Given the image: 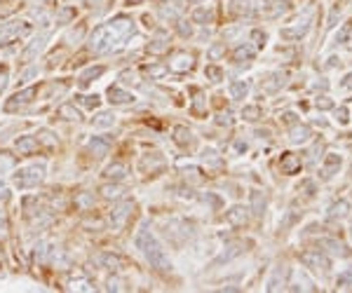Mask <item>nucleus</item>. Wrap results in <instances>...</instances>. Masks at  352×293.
Returning a JSON list of instances; mask_svg holds the SVG:
<instances>
[{"label":"nucleus","mask_w":352,"mask_h":293,"mask_svg":"<svg viewBox=\"0 0 352 293\" xmlns=\"http://www.w3.org/2000/svg\"><path fill=\"white\" fill-rule=\"evenodd\" d=\"M134 244H136V249L146 256V260L150 263V267H155L158 272H169L171 270V260L167 258L162 244H160L158 237L148 230V225L139 227L136 237H134Z\"/></svg>","instance_id":"obj_1"},{"label":"nucleus","mask_w":352,"mask_h":293,"mask_svg":"<svg viewBox=\"0 0 352 293\" xmlns=\"http://www.w3.org/2000/svg\"><path fill=\"white\" fill-rule=\"evenodd\" d=\"M45 178V164H31L26 169L14 174V183H17L19 190H31L35 185H40Z\"/></svg>","instance_id":"obj_2"},{"label":"nucleus","mask_w":352,"mask_h":293,"mask_svg":"<svg viewBox=\"0 0 352 293\" xmlns=\"http://www.w3.org/2000/svg\"><path fill=\"white\" fill-rule=\"evenodd\" d=\"M28 33V24L26 22H10L0 26V45L3 43H12V40L22 38Z\"/></svg>","instance_id":"obj_3"},{"label":"nucleus","mask_w":352,"mask_h":293,"mask_svg":"<svg viewBox=\"0 0 352 293\" xmlns=\"http://www.w3.org/2000/svg\"><path fill=\"white\" fill-rule=\"evenodd\" d=\"M301 263L305 267H312V270H322V272H329L331 267V260L326 258V256H322L319 251H303L301 254Z\"/></svg>","instance_id":"obj_4"},{"label":"nucleus","mask_w":352,"mask_h":293,"mask_svg":"<svg viewBox=\"0 0 352 293\" xmlns=\"http://www.w3.org/2000/svg\"><path fill=\"white\" fill-rule=\"evenodd\" d=\"M129 211H132V202H127V199L113 206V211H110V225H113V230H120L125 225V221L129 218Z\"/></svg>","instance_id":"obj_5"},{"label":"nucleus","mask_w":352,"mask_h":293,"mask_svg":"<svg viewBox=\"0 0 352 293\" xmlns=\"http://www.w3.org/2000/svg\"><path fill=\"white\" fill-rule=\"evenodd\" d=\"M35 96V89L33 87H28V89H22V92H17V94L12 96V101H7L5 103V111L12 113V111H17V108H24L26 103H31Z\"/></svg>","instance_id":"obj_6"},{"label":"nucleus","mask_w":352,"mask_h":293,"mask_svg":"<svg viewBox=\"0 0 352 293\" xmlns=\"http://www.w3.org/2000/svg\"><path fill=\"white\" fill-rule=\"evenodd\" d=\"M341 164H343V157L338 155V153H329V155L324 157V162H322V178L329 181L334 174H338Z\"/></svg>","instance_id":"obj_7"},{"label":"nucleus","mask_w":352,"mask_h":293,"mask_svg":"<svg viewBox=\"0 0 352 293\" xmlns=\"http://www.w3.org/2000/svg\"><path fill=\"white\" fill-rule=\"evenodd\" d=\"M45 45H47V33H40L38 38H35L33 43H31L26 50L22 52V64H28L31 59H35V56H38L40 52L45 50Z\"/></svg>","instance_id":"obj_8"},{"label":"nucleus","mask_w":352,"mask_h":293,"mask_svg":"<svg viewBox=\"0 0 352 293\" xmlns=\"http://www.w3.org/2000/svg\"><path fill=\"white\" fill-rule=\"evenodd\" d=\"M171 71L176 73H186L193 68V54H188V52H174L171 54V64H169Z\"/></svg>","instance_id":"obj_9"},{"label":"nucleus","mask_w":352,"mask_h":293,"mask_svg":"<svg viewBox=\"0 0 352 293\" xmlns=\"http://www.w3.org/2000/svg\"><path fill=\"white\" fill-rule=\"evenodd\" d=\"M301 166H303V162H301V157H298V155H294V153H284V155H282V160H280L282 174L291 176V174L301 172Z\"/></svg>","instance_id":"obj_10"},{"label":"nucleus","mask_w":352,"mask_h":293,"mask_svg":"<svg viewBox=\"0 0 352 293\" xmlns=\"http://www.w3.org/2000/svg\"><path fill=\"white\" fill-rule=\"evenodd\" d=\"M310 31V22H298L296 26H286L282 28V38L284 40H301L305 38Z\"/></svg>","instance_id":"obj_11"},{"label":"nucleus","mask_w":352,"mask_h":293,"mask_svg":"<svg viewBox=\"0 0 352 293\" xmlns=\"http://www.w3.org/2000/svg\"><path fill=\"white\" fill-rule=\"evenodd\" d=\"M108 101L110 103H115V106H127V103H134V94H129L127 89L113 85V87L108 89Z\"/></svg>","instance_id":"obj_12"},{"label":"nucleus","mask_w":352,"mask_h":293,"mask_svg":"<svg viewBox=\"0 0 352 293\" xmlns=\"http://www.w3.org/2000/svg\"><path fill=\"white\" fill-rule=\"evenodd\" d=\"M347 214H350V202H347V199H338V202H334V204L329 206L326 218H329V221H341Z\"/></svg>","instance_id":"obj_13"},{"label":"nucleus","mask_w":352,"mask_h":293,"mask_svg":"<svg viewBox=\"0 0 352 293\" xmlns=\"http://www.w3.org/2000/svg\"><path fill=\"white\" fill-rule=\"evenodd\" d=\"M226 221L230 223V225H235V227L247 225V221H249V209H244V206H232V209L226 214Z\"/></svg>","instance_id":"obj_14"},{"label":"nucleus","mask_w":352,"mask_h":293,"mask_svg":"<svg viewBox=\"0 0 352 293\" xmlns=\"http://www.w3.org/2000/svg\"><path fill=\"white\" fill-rule=\"evenodd\" d=\"M110 143H113L110 136H94L92 141H89V150H92L96 157H104V155H108Z\"/></svg>","instance_id":"obj_15"},{"label":"nucleus","mask_w":352,"mask_h":293,"mask_svg":"<svg viewBox=\"0 0 352 293\" xmlns=\"http://www.w3.org/2000/svg\"><path fill=\"white\" fill-rule=\"evenodd\" d=\"M40 145V141L35 136H22L17 138V143H14V150H17L19 155H31V153H35Z\"/></svg>","instance_id":"obj_16"},{"label":"nucleus","mask_w":352,"mask_h":293,"mask_svg":"<svg viewBox=\"0 0 352 293\" xmlns=\"http://www.w3.org/2000/svg\"><path fill=\"white\" fill-rule=\"evenodd\" d=\"M284 80L286 78L282 75V73H270L268 78L261 82V89H263V92H268V94H272V92H277V89L284 87Z\"/></svg>","instance_id":"obj_17"},{"label":"nucleus","mask_w":352,"mask_h":293,"mask_svg":"<svg viewBox=\"0 0 352 293\" xmlns=\"http://www.w3.org/2000/svg\"><path fill=\"white\" fill-rule=\"evenodd\" d=\"M289 10H291V3H289V0H275V3H270V7L263 12V17L275 19V17H282V14H286Z\"/></svg>","instance_id":"obj_18"},{"label":"nucleus","mask_w":352,"mask_h":293,"mask_svg":"<svg viewBox=\"0 0 352 293\" xmlns=\"http://www.w3.org/2000/svg\"><path fill=\"white\" fill-rule=\"evenodd\" d=\"M310 136H312V129H310L308 124H296V127L289 132V141H291V143H305V141H310Z\"/></svg>","instance_id":"obj_19"},{"label":"nucleus","mask_w":352,"mask_h":293,"mask_svg":"<svg viewBox=\"0 0 352 293\" xmlns=\"http://www.w3.org/2000/svg\"><path fill=\"white\" fill-rule=\"evenodd\" d=\"M253 56H256V47H251V45H240V47L232 52V61H235V64H247Z\"/></svg>","instance_id":"obj_20"},{"label":"nucleus","mask_w":352,"mask_h":293,"mask_svg":"<svg viewBox=\"0 0 352 293\" xmlns=\"http://www.w3.org/2000/svg\"><path fill=\"white\" fill-rule=\"evenodd\" d=\"M265 206H268V197H265L261 190H256V193H251V211L256 218H261V216L265 214Z\"/></svg>","instance_id":"obj_21"},{"label":"nucleus","mask_w":352,"mask_h":293,"mask_svg":"<svg viewBox=\"0 0 352 293\" xmlns=\"http://www.w3.org/2000/svg\"><path fill=\"white\" fill-rule=\"evenodd\" d=\"M322 246H324V249H329L334 256H341V258L350 256V249H347L343 242H338V239H322Z\"/></svg>","instance_id":"obj_22"},{"label":"nucleus","mask_w":352,"mask_h":293,"mask_svg":"<svg viewBox=\"0 0 352 293\" xmlns=\"http://www.w3.org/2000/svg\"><path fill=\"white\" fill-rule=\"evenodd\" d=\"M174 141L179 145H183V148H188V145H193L195 143V138H193V132L188 127H176L174 129Z\"/></svg>","instance_id":"obj_23"},{"label":"nucleus","mask_w":352,"mask_h":293,"mask_svg":"<svg viewBox=\"0 0 352 293\" xmlns=\"http://www.w3.org/2000/svg\"><path fill=\"white\" fill-rule=\"evenodd\" d=\"M240 254H244V246H242V244H230V246H228V249L223 251V254H221L219 258L214 260V265H221V263H228V260L237 258Z\"/></svg>","instance_id":"obj_24"},{"label":"nucleus","mask_w":352,"mask_h":293,"mask_svg":"<svg viewBox=\"0 0 352 293\" xmlns=\"http://www.w3.org/2000/svg\"><path fill=\"white\" fill-rule=\"evenodd\" d=\"M167 40H169V38H167L165 31H158V33L153 35V43L148 45V50L153 52V54H160V52H165L167 47H169V43H167Z\"/></svg>","instance_id":"obj_25"},{"label":"nucleus","mask_w":352,"mask_h":293,"mask_svg":"<svg viewBox=\"0 0 352 293\" xmlns=\"http://www.w3.org/2000/svg\"><path fill=\"white\" fill-rule=\"evenodd\" d=\"M92 124L96 129L113 127V124H115V115H113L110 111H101V113H96V117H92Z\"/></svg>","instance_id":"obj_26"},{"label":"nucleus","mask_w":352,"mask_h":293,"mask_svg":"<svg viewBox=\"0 0 352 293\" xmlns=\"http://www.w3.org/2000/svg\"><path fill=\"white\" fill-rule=\"evenodd\" d=\"M162 166H165V160H162V157L158 155V153H150V155H146L141 160V169L143 172H155V169H162Z\"/></svg>","instance_id":"obj_27"},{"label":"nucleus","mask_w":352,"mask_h":293,"mask_svg":"<svg viewBox=\"0 0 352 293\" xmlns=\"http://www.w3.org/2000/svg\"><path fill=\"white\" fill-rule=\"evenodd\" d=\"M104 71H106L104 66H92V68H87V71H85L83 75H80V87H87V85L92 82V80L99 78V75H101Z\"/></svg>","instance_id":"obj_28"},{"label":"nucleus","mask_w":352,"mask_h":293,"mask_svg":"<svg viewBox=\"0 0 352 293\" xmlns=\"http://www.w3.org/2000/svg\"><path fill=\"white\" fill-rule=\"evenodd\" d=\"M247 94H249V85L244 82V80H237V82L230 85V96L235 101H242Z\"/></svg>","instance_id":"obj_29"},{"label":"nucleus","mask_w":352,"mask_h":293,"mask_svg":"<svg viewBox=\"0 0 352 293\" xmlns=\"http://www.w3.org/2000/svg\"><path fill=\"white\" fill-rule=\"evenodd\" d=\"M59 117H64V120H80V111L75 108V103H64L59 108Z\"/></svg>","instance_id":"obj_30"},{"label":"nucleus","mask_w":352,"mask_h":293,"mask_svg":"<svg viewBox=\"0 0 352 293\" xmlns=\"http://www.w3.org/2000/svg\"><path fill=\"white\" fill-rule=\"evenodd\" d=\"M125 174H127L125 164H110L106 169V178H110V181H120V178H125Z\"/></svg>","instance_id":"obj_31"},{"label":"nucleus","mask_w":352,"mask_h":293,"mask_svg":"<svg viewBox=\"0 0 352 293\" xmlns=\"http://www.w3.org/2000/svg\"><path fill=\"white\" fill-rule=\"evenodd\" d=\"M99 260L108 267V270H120V265H122V260L118 258V256H113V254H101Z\"/></svg>","instance_id":"obj_32"},{"label":"nucleus","mask_w":352,"mask_h":293,"mask_svg":"<svg viewBox=\"0 0 352 293\" xmlns=\"http://www.w3.org/2000/svg\"><path fill=\"white\" fill-rule=\"evenodd\" d=\"M193 22L195 24H209L211 22V12L207 10V7H198V10L193 12Z\"/></svg>","instance_id":"obj_33"},{"label":"nucleus","mask_w":352,"mask_h":293,"mask_svg":"<svg viewBox=\"0 0 352 293\" xmlns=\"http://www.w3.org/2000/svg\"><path fill=\"white\" fill-rule=\"evenodd\" d=\"M242 117L244 120H249V122H256L261 117V108L259 106H247V108L242 111Z\"/></svg>","instance_id":"obj_34"},{"label":"nucleus","mask_w":352,"mask_h":293,"mask_svg":"<svg viewBox=\"0 0 352 293\" xmlns=\"http://www.w3.org/2000/svg\"><path fill=\"white\" fill-rule=\"evenodd\" d=\"M160 17L167 19V22H179V10H174V7H167L162 5L160 7Z\"/></svg>","instance_id":"obj_35"},{"label":"nucleus","mask_w":352,"mask_h":293,"mask_svg":"<svg viewBox=\"0 0 352 293\" xmlns=\"http://www.w3.org/2000/svg\"><path fill=\"white\" fill-rule=\"evenodd\" d=\"M169 71L167 66H162V64H155V66H146V75H150V78H162L165 73Z\"/></svg>","instance_id":"obj_36"},{"label":"nucleus","mask_w":352,"mask_h":293,"mask_svg":"<svg viewBox=\"0 0 352 293\" xmlns=\"http://www.w3.org/2000/svg\"><path fill=\"white\" fill-rule=\"evenodd\" d=\"M101 193H104V197H113V199H118L122 193H125V190H122L120 185H115V183H113V185H104V188H101Z\"/></svg>","instance_id":"obj_37"},{"label":"nucleus","mask_w":352,"mask_h":293,"mask_svg":"<svg viewBox=\"0 0 352 293\" xmlns=\"http://www.w3.org/2000/svg\"><path fill=\"white\" fill-rule=\"evenodd\" d=\"M73 17H75V12H73L71 7H64V10L56 12V24H68Z\"/></svg>","instance_id":"obj_38"},{"label":"nucleus","mask_w":352,"mask_h":293,"mask_svg":"<svg viewBox=\"0 0 352 293\" xmlns=\"http://www.w3.org/2000/svg\"><path fill=\"white\" fill-rule=\"evenodd\" d=\"M284 275H286V270H277V272H275V277L270 279V286H268L270 291H277V288H282V286H280V282L284 284Z\"/></svg>","instance_id":"obj_39"},{"label":"nucleus","mask_w":352,"mask_h":293,"mask_svg":"<svg viewBox=\"0 0 352 293\" xmlns=\"http://www.w3.org/2000/svg\"><path fill=\"white\" fill-rule=\"evenodd\" d=\"M204 162H207V164H209V166H221V164H223V162H221V157L219 155H216V153H214V150H204Z\"/></svg>","instance_id":"obj_40"},{"label":"nucleus","mask_w":352,"mask_h":293,"mask_svg":"<svg viewBox=\"0 0 352 293\" xmlns=\"http://www.w3.org/2000/svg\"><path fill=\"white\" fill-rule=\"evenodd\" d=\"M120 80H122V85H139V75L134 71H122Z\"/></svg>","instance_id":"obj_41"},{"label":"nucleus","mask_w":352,"mask_h":293,"mask_svg":"<svg viewBox=\"0 0 352 293\" xmlns=\"http://www.w3.org/2000/svg\"><path fill=\"white\" fill-rule=\"evenodd\" d=\"M336 284H338V286H347V284H352V267L343 270L341 275H338V279H336Z\"/></svg>","instance_id":"obj_42"},{"label":"nucleus","mask_w":352,"mask_h":293,"mask_svg":"<svg viewBox=\"0 0 352 293\" xmlns=\"http://www.w3.org/2000/svg\"><path fill=\"white\" fill-rule=\"evenodd\" d=\"M350 31H352V22H347V24H343V28L338 31V35H336V43L341 45V43H345L347 40V35H350Z\"/></svg>","instance_id":"obj_43"},{"label":"nucleus","mask_w":352,"mask_h":293,"mask_svg":"<svg viewBox=\"0 0 352 293\" xmlns=\"http://www.w3.org/2000/svg\"><path fill=\"white\" fill-rule=\"evenodd\" d=\"M207 78H211V82H219L221 78H223V71H221L219 66H207Z\"/></svg>","instance_id":"obj_44"},{"label":"nucleus","mask_w":352,"mask_h":293,"mask_svg":"<svg viewBox=\"0 0 352 293\" xmlns=\"http://www.w3.org/2000/svg\"><path fill=\"white\" fill-rule=\"evenodd\" d=\"M80 103H83L85 108H96V106H99V96H96V94L80 96Z\"/></svg>","instance_id":"obj_45"},{"label":"nucleus","mask_w":352,"mask_h":293,"mask_svg":"<svg viewBox=\"0 0 352 293\" xmlns=\"http://www.w3.org/2000/svg\"><path fill=\"white\" fill-rule=\"evenodd\" d=\"M75 204H77V206H83V209H89V206L94 204V195H87V193L80 195V197L75 199Z\"/></svg>","instance_id":"obj_46"},{"label":"nucleus","mask_w":352,"mask_h":293,"mask_svg":"<svg viewBox=\"0 0 352 293\" xmlns=\"http://www.w3.org/2000/svg\"><path fill=\"white\" fill-rule=\"evenodd\" d=\"M193 111H195V113H204V96H202V92H195Z\"/></svg>","instance_id":"obj_47"},{"label":"nucleus","mask_w":352,"mask_h":293,"mask_svg":"<svg viewBox=\"0 0 352 293\" xmlns=\"http://www.w3.org/2000/svg\"><path fill=\"white\" fill-rule=\"evenodd\" d=\"M336 120L341 122V124H347V122H350V113H347L345 106H341V108L336 111Z\"/></svg>","instance_id":"obj_48"},{"label":"nucleus","mask_w":352,"mask_h":293,"mask_svg":"<svg viewBox=\"0 0 352 293\" xmlns=\"http://www.w3.org/2000/svg\"><path fill=\"white\" fill-rule=\"evenodd\" d=\"M179 33H181L183 38H190V35H193V26L188 22H179Z\"/></svg>","instance_id":"obj_49"},{"label":"nucleus","mask_w":352,"mask_h":293,"mask_svg":"<svg viewBox=\"0 0 352 293\" xmlns=\"http://www.w3.org/2000/svg\"><path fill=\"white\" fill-rule=\"evenodd\" d=\"M38 141H43V143H47V145H54L56 143V138H54V134H52V132H40L38 134Z\"/></svg>","instance_id":"obj_50"},{"label":"nucleus","mask_w":352,"mask_h":293,"mask_svg":"<svg viewBox=\"0 0 352 293\" xmlns=\"http://www.w3.org/2000/svg\"><path fill=\"white\" fill-rule=\"evenodd\" d=\"M251 40H253V45H265V33L263 31H259V28H256V31H251Z\"/></svg>","instance_id":"obj_51"},{"label":"nucleus","mask_w":352,"mask_h":293,"mask_svg":"<svg viewBox=\"0 0 352 293\" xmlns=\"http://www.w3.org/2000/svg\"><path fill=\"white\" fill-rule=\"evenodd\" d=\"M223 52H226V45H214V47L209 50V56L211 59H216V56H221Z\"/></svg>","instance_id":"obj_52"},{"label":"nucleus","mask_w":352,"mask_h":293,"mask_svg":"<svg viewBox=\"0 0 352 293\" xmlns=\"http://www.w3.org/2000/svg\"><path fill=\"white\" fill-rule=\"evenodd\" d=\"M303 193H305V197H312V195H315V183L312 181L303 183Z\"/></svg>","instance_id":"obj_53"},{"label":"nucleus","mask_w":352,"mask_h":293,"mask_svg":"<svg viewBox=\"0 0 352 293\" xmlns=\"http://www.w3.org/2000/svg\"><path fill=\"white\" fill-rule=\"evenodd\" d=\"M33 75H38V68H28V71H24L22 75H19V80H28V78H33Z\"/></svg>","instance_id":"obj_54"},{"label":"nucleus","mask_w":352,"mask_h":293,"mask_svg":"<svg viewBox=\"0 0 352 293\" xmlns=\"http://www.w3.org/2000/svg\"><path fill=\"white\" fill-rule=\"evenodd\" d=\"M317 108L319 111H326V108H331V101L329 99H317Z\"/></svg>","instance_id":"obj_55"},{"label":"nucleus","mask_w":352,"mask_h":293,"mask_svg":"<svg viewBox=\"0 0 352 293\" xmlns=\"http://www.w3.org/2000/svg\"><path fill=\"white\" fill-rule=\"evenodd\" d=\"M204 202H211L214 206H219V204H221V199L216 197V195H204Z\"/></svg>","instance_id":"obj_56"},{"label":"nucleus","mask_w":352,"mask_h":293,"mask_svg":"<svg viewBox=\"0 0 352 293\" xmlns=\"http://www.w3.org/2000/svg\"><path fill=\"white\" fill-rule=\"evenodd\" d=\"M282 120H284L286 124H294V122H296V115H294V113H284V115H282Z\"/></svg>","instance_id":"obj_57"},{"label":"nucleus","mask_w":352,"mask_h":293,"mask_svg":"<svg viewBox=\"0 0 352 293\" xmlns=\"http://www.w3.org/2000/svg\"><path fill=\"white\" fill-rule=\"evenodd\" d=\"M343 87H347V89H352V73H347L345 78H343Z\"/></svg>","instance_id":"obj_58"},{"label":"nucleus","mask_w":352,"mask_h":293,"mask_svg":"<svg viewBox=\"0 0 352 293\" xmlns=\"http://www.w3.org/2000/svg\"><path fill=\"white\" fill-rule=\"evenodd\" d=\"M5 227H7V221H5V214L0 211V233H5Z\"/></svg>","instance_id":"obj_59"},{"label":"nucleus","mask_w":352,"mask_h":293,"mask_svg":"<svg viewBox=\"0 0 352 293\" xmlns=\"http://www.w3.org/2000/svg\"><path fill=\"white\" fill-rule=\"evenodd\" d=\"M0 199H7V188L5 185H0Z\"/></svg>","instance_id":"obj_60"},{"label":"nucleus","mask_w":352,"mask_h":293,"mask_svg":"<svg viewBox=\"0 0 352 293\" xmlns=\"http://www.w3.org/2000/svg\"><path fill=\"white\" fill-rule=\"evenodd\" d=\"M3 87H5V73L0 71V89H3Z\"/></svg>","instance_id":"obj_61"}]
</instances>
